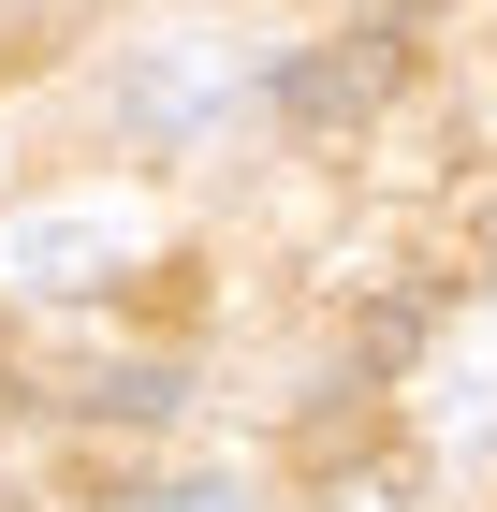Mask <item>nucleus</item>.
<instances>
[{
	"label": "nucleus",
	"mask_w": 497,
	"mask_h": 512,
	"mask_svg": "<svg viewBox=\"0 0 497 512\" xmlns=\"http://www.w3.org/2000/svg\"><path fill=\"white\" fill-rule=\"evenodd\" d=\"M132 264V205H15L0 220V278L15 293H103Z\"/></svg>",
	"instance_id": "1"
},
{
	"label": "nucleus",
	"mask_w": 497,
	"mask_h": 512,
	"mask_svg": "<svg viewBox=\"0 0 497 512\" xmlns=\"http://www.w3.org/2000/svg\"><path fill=\"white\" fill-rule=\"evenodd\" d=\"M381 74H395V59H381V30H351L337 59H307V74L278 88V118H293V132H337V118H366V88H381Z\"/></svg>",
	"instance_id": "2"
},
{
	"label": "nucleus",
	"mask_w": 497,
	"mask_h": 512,
	"mask_svg": "<svg viewBox=\"0 0 497 512\" xmlns=\"http://www.w3.org/2000/svg\"><path fill=\"white\" fill-rule=\"evenodd\" d=\"M337 512H410V469H381V483H351Z\"/></svg>",
	"instance_id": "3"
},
{
	"label": "nucleus",
	"mask_w": 497,
	"mask_h": 512,
	"mask_svg": "<svg viewBox=\"0 0 497 512\" xmlns=\"http://www.w3.org/2000/svg\"><path fill=\"white\" fill-rule=\"evenodd\" d=\"M132 512H234L220 483H176V498H132Z\"/></svg>",
	"instance_id": "4"
}]
</instances>
